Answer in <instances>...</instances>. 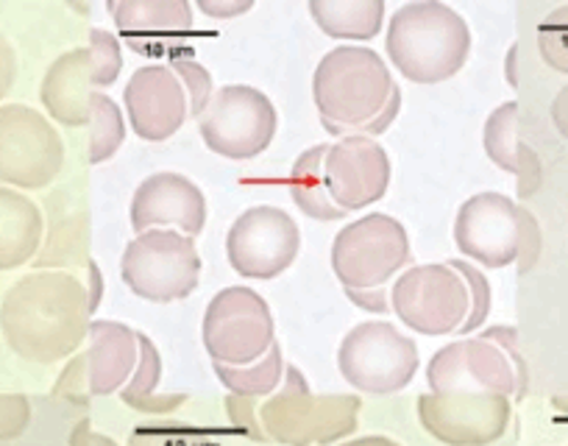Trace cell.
<instances>
[{
    "instance_id": "obj_1",
    "label": "cell",
    "mask_w": 568,
    "mask_h": 446,
    "mask_svg": "<svg viewBox=\"0 0 568 446\" xmlns=\"http://www.w3.org/2000/svg\"><path fill=\"white\" fill-rule=\"evenodd\" d=\"M90 291L70 271H34L7 287L0 304L3 341L18 357L53 366L87 344Z\"/></svg>"
},
{
    "instance_id": "obj_2",
    "label": "cell",
    "mask_w": 568,
    "mask_h": 446,
    "mask_svg": "<svg viewBox=\"0 0 568 446\" xmlns=\"http://www.w3.org/2000/svg\"><path fill=\"white\" fill-rule=\"evenodd\" d=\"M321 126L335 138H376L402 109V90L390 68L365 45H341L326 53L313 75Z\"/></svg>"
},
{
    "instance_id": "obj_3",
    "label": "cell",
    "mask_w": 568,
    "mask_h": 446,
    "mask_svg": "<svg viewBox=\"0 0 568 446\" xmlns=\"http://www.w3.org/2000/svg\"><path fill=\"white\" fill-rule=\"evenodd\" d=\"M387 57L413 84L455 79L471 53V31L460 12L440 0H415L387 23Z\"/></svg>"
},
{
    "instance_id": "obj_4",
    "label": "cell",
    "mask_w": 568,
    "mask_h": 446,
    "mask_svg": "<svg viewBox=\"0 0 568 446\" xmlns=\"http://www.w3.org/2000/svg\"><path fill=\"white\" fill-rule=\"evenodd\" d=\"M426 383L433 394L485 391L521 402L529 388V372L518 349V332L513 326H488L477 338L444 346L426 366Z\"/></svg>"
},
{
    "instance_id": "obj_5",
    "label": "cell",
    "mask_w": 568,
    "mask_h": 446,
    "mask_svg": "<svg viewBox=\"0 0 568 446\" xmlns=\"http://www.w3.org/2000/svg\"><path fill=\"white\" fill-rule=\"evenodd\" d=\"M363 399L354 394H313L307 377L287 366L282 391L262 402L260 422L282 446H329L359 427Z\"/></svg>"
},
{
    "instance_id": "obj_6",
    "label": "cell",
    "mask_w": 568,
    "mask_h": 446,
    "mask_svg": "<svg viewBox=\"0 0 568 446\" xmlns=\"http://www.w3.org/2000/svg\"><path fill=\"white\" fill-rule=\"evenodd\" d=\"M409 263V237L402 221L371 212L337 232L332 243V271L348 298L379 296Z\"/></svg>"
},
{
    "instance_id": "obj_7",
    "label": "cell",
    "mask_w": 568,
    "mask_h": 446,
    "mask_svg": "<svg viewBox=\"0 0 568 446\" xmlns=\"http://www.w3.org/2000/svg\"><path fill=\"white\" fill-rule=\"evenodd\" d=\"M123 70L118 37L103 29L90 31V45L62 53L42 79L40 98L48 115L68 129L90 123L92 87H112Z\"/></svg>"
},
{
    "instance_id": "obj_8",
    "label": "cell",
    "mask_w": 568,
    "mask_h": 446,
    "mask_svg": "<svg viewBox=\"0 0 568 446\" xmlns=\"http://www.w3.org/2000/svg\"><path fill=\"white\" fill-rule=\"evenodd\" d=\"M120 280L134 296L149 302H182L201 280L195 237L176 230H151L136 235L120 257Z\"/></svg>"
},
{
    "instance_id": "obj_9",
    "label": "cell",
    "mask_w": 568,
    "mask_h": 446,
    "mask_svg": "<svg viewBox=\"0 0 568 446\" xmlns=\"http://www.w3.org/2000/svg\"><path fill=\"white\" fill-rule=\"evenodd\" d=\"M337 368L352 388L390 396L418 374V346L387 321H363L341 341Z\"/></svg>"
},
{
    "instance_id": "obj_10",
    "label": "cell",
    "mask_w": 568,
    "mask_h": 446,
    "mask_svg": "<svg viewBox=\"0 0 568 446\" xmlns=\"http://www.w3.org/2000/svg\"><path fill=\"white\" fill-rule=\"evenodd\" d=\"M390 307L407 330L440 338L463 330L471 313V291L449 263L415 265L393 282Z\"/></svg>"
},
{
    "instance_id": "obj_11",
    "label": "cell",
    "mask_w": 568,
    "mask_h": 446,
    "mask_svg": "<svg viewBox=\"0 0 568 446\" xmlns=\"http://www.w3.org/2000/svg\"><path fill=\"white\" fill-rule=\"evenodd\" d=\"M201 332L212 363L223 366H251L276 344L271 307L260 293L243 285L215 293L206 304Z\"/></svg>"
},
{
    "instance_id": "obj_12",
    "label": "cell",
    "mask_w": 568,
    "mask_h": 446,
    "mask_svg": "<svg viewBox=\"0 0 568 446\" xmlns=\"http://www.w3.org/2000/svg\"><path fill=\"white\" fill-rule=\"evenodd\" d=\"M140 363V332L120 321H92L87 349L64 366L53 394L73 405L123 391Z\"/></svg>"
},
{
    "instance_id": "obj_13",
    "label": "cell",
    "mask_w": 568,
    "mask_h": 446,
    "mask_svg": "<svg viewBox=\"0 0 568 446\" xmlns=\"http://www.w3.org/2000/svg\"><path fill=\"white\" fill-rule=\"evenodd\" d=\"M278 115L271 98L248 84H226L215 92L199 132L206 149L226 160H254L273 143Z\"/></svg>"
},
{
    "instance_id": "obj_14",
    "label": "cell",
    "mask_w": 568,
    "mask_h": 446,
    "mask_svg": "<svg viewBox=\"0 0 568 446\" xmlns=\"http://www.w3.org/2000/svg\"><path fill=\"white\" fill-rule=\"evenodd\" d=\"M64 143L48 118L26 103L0 109V179L7 187L42 190L62 173Z\"/></svg>"
},
{
    "instance_id": "obj_15",
    "label": "cell",
    "mask_w": 568,
    "mask_h": 446,
    "mask_svg": "<svg viewBox=\"0 0 568 446\" xmlns=\"http://www.w3.org/2000/svg\"><path fill=\"white\" fill-rule=\"evenodd\" d=\"M513 418V399L485 391L420 394L418 422L444 446H490L505 438Z\"/></svg>"
},
{
    "instance_id": "obj_16",
    "label": "cell",
    "mask_w": 568,
    "mask_h": 446,
    "mask_svg": "<svg viewBox=\"0 0 568 446\" xmlns=\"http://www.w3.org/2000/svg\"><path fill=\"white\" fill-rule=\"evenodd\" d=\"M302 252V232L284 210L251 206L226 235L229 265L245 280H276Z\"/></svg>"
},
{
    "instance_id": "obj_17",
    "label": "cell",
    "mask_w": 568,
    "mask_h": 446,
    "mask_svg": "<svg viewBox=\"0 0 568 446\" xmlns=\"http://www.w3.org/2000/svg\"><path fill=\"white\" fill-rule=\"evenodd\" d=\"M521 206L505 193H477L457 210L455 243L483 268L499 271L518 263L521 252Z\"/></svg>"
},
{
    "instance_id": "obj_18",
    "label": "cell",
    "mask_w": 568,
    "mask_h": 446,
    "mask_svg": "<svg viewBox=\"0 0 568 446\" xmlns=\"http://www.w3.org/2000/svg\"><path fill=\"white\" fill-rule=\"evenodd\" d=\"M131 129L145 143L173 138L190 118V92L171 64H145L134 70L123 90Z\"/></svg>"
},
{
    "instance_id": "obj_19",
    "label": "cell",
    "mask_w": 568,
    "mask_h": 446,
    "mask_svg": "<svg viewBox=\"0 0 568 446\" xmlns=\"http://www.w3.org/2000/svg\"><path fill=\"white\" fill-rule=\"evenodd\" d=\"M390 156L374 138H343L329 145L324 182L343 212H357L379 201L390 187Z\"/></svg>"
},
{
    "instance_id": "obj_20",
    "label": "cell",
    "mask_w": 568,
    "mask_h": 446,
    "mask_svg": "<svg viewBox=\"0 0 568 446\" xmlns=\"http://www.w3.org/2000/svg\"><path fill=\"white\" fill-rule=\"evenodd\" d=\"M125 45L142 57H182L187 37L193 34V7L187 0H109Z\"/></svg>"
},
{
    "instance_id": "obj_21",
    "label": "cell",
    "mask_w": 568,
    "mask_h": 446,
    "mask_svg": "<svg viewBox=\"0 0 568 446\" xmlns=\"http://www.w3.org/2000/svg\"><path fill=\"white\" fill-rule=\"evenodd\" d=\"M129 221L136 235L176 226L182 235L199 237L206 223V199L199 184L190 182L187 176L162 171L134 190Z\"/></svg>"
},
{
    "instance_id": "obj_22",
    "label": "cell",
    "mask_w": 568,
    "mask_h": 446,
    "mask_svg": "<svg viewBox=\"0 0 568 446\" xmlns=\"http://www.w3.org/2000/svg\"><path fill=\"white\" fill-rule=\"evenodd\" d=\"M90 210L73 187L53 190L45 201V243L34 260L42 271L90 268Z\"/></svg>"
},
{
    "instance_id": "obj_23",
    "label": "cell",
    "mask_w": 568,
    "mask_h": 446,
    "mask_svg": "<svg viewBox=\"0 0 568 446\" xmlns=\"http://www.w3.org/2000/svg\"><path fill=\"white\" fill-rule=\"evenodd\" d=\"M518 123H521V115H518L516 101L496 107L485 121L483 145L496 168L516 176L518 199L527 201L544 184V165H540V156L535 154L532 145L524 143Z\"/></svg>"
},
{
    "instance_id": "obj_24",
    "label": "cell",
    "mask_w": 568,
    "mask_h": 446,
    "mask_svg": "<svg viewBox=\"0 0 568 446\" xmlns=\"http://www.w3.org/2000/svg\"><path fill=\"white\" fill-rule=\"evenodd\" d=\"M45 243V215L29 195L0 190V271L31 263Z\"/></svg>"
},
{
    "instance_id": "obj_25",
    "label": "cell",
    "mask_w": 568,
    "mask_h": 446,
    "mask_svg": "<svg viewBox=\"0 0 568 446\" xmlns=\"http://www.w3.org/2000/svg\"><path fill=\"white\" fill-rule=\"evenodd\" d=\"M310 14L326 37L374 40L385 23L382 0H310Z\"/></svg>"
},
{
    "instance_id": "obj_26",
    "label": "cell",
    "mask_w": 568,
    "mask_h": 446,
    "mask_svg": "<svg viewBox=\"0 0 568 446\" xmlns=\"http://www.w3.org/2000/svg\"><path fill=\"white\" fill-rule=\"evenodd\" d=\"M329 145H313L304 154H298V160L293 162L291 171V199L298 210L307 217L321 223L329 221H343L348 212H343L341 206L332 201L329 190L324 182V160Z\"/></svg>"
},
{
    "instance_id": "obj_27",
    "label": "cell",
    "mask_w": 568,
    "mask_h": 446,
    "mask_svg": "<svg viewBox=\"0 0 568 446\" xmlns=\"http://www.w3.org/2000/svg\"><path fill=\"white\" fill-rule=\"evenodd\" d=\"M162 379V357L160 349L154 346V341L149 335L140 332V363H136L134 374L125 383V388L120 391V399L125 407L140 413H171L176 407H182L187 402V394H156V385Z\"/></svg>"
},
{
    "instance_id": "obj_28",
    "label": "cell",
    "mask_w": 568,
    "mask_h": 446,
    "mask_svg": "<svg viewBox=\"0 0 568 446\" xmlns=\"http://www.w3.org/2000/svg\"><path fill=\"white\" fill-rule=\"evenodd\" d=\"M212 368H215L217 379L234 396H248V399L273 394L284 383V374H287L278 341L271 346V352L262 361L251 363V366H223V363H212Z\"/></svg>"
},
{
    "instance_id": "obj_29",
    "label": "cell",
    "mask_w": 568,
    "mask_h": 446,
    "mask_svg": "<svg viewBox=\"0 0 568 446\" xmlns=\"http://www.w3.org/2000/svg\"><path fill=\"white\" fill-rule=\"evenodd\" d=\"M87 129H90V165H101V162L112 160L125 140V121L120 107L106 92L92 95V112Z\"/></svg>"
},
{
    "instance_id": "obj_30",
    "label": "cell",
    "mask_w": 568,
    "mask_h": 446,
    "mask_svg": "<svg viewBox=\"0 0 568 446\" xmlns=\"http://www.w3.org/2000/svg\"><path fill=\"white\" fill-rule=\"evenodd\" d=\"M129 446H221L210 433L190 424H142L129 435Z\"/></svg>"
},
{
    "instance_id": "obj_31",
    "label": "cell",
    "mask_w": 568,
    "mask_h": 446,
    "mask_svg": "<svg viewBox=\"0 0 568 446\" xmlns=\"http://www.w3.org/2000/svg\"><path fill=\"white\" fill-rule=\"evenodd\" d=\"M538 51L551 70L568 75V7L549 12L538 26Z\"/></svg>"
},
{
    "instance_id": "obj_32",
    "label": "cell",
    "mask_w": 568,
    "mask_h": 446,
    "mask_svg": "<svg viewBox=\"0 0 568 446\" xmlns=\"http://www.w3.org/2000/svg\"><path fill=\"white\" fill-rule=\"evenodd\" d=\"M452 268L468 282V291H471V313H468V321L463 324L460 335H468V332L479 330L485 324V318L490 315V304H494V296H490V282L488 276L479 268H474L466 260H449Z\"/></svg>"
},
{
    "instance_id": "obj_33",
    "label": "cell",
    "mask_w": 568,
    "mask_h": 446,
    "mask_svg": "<svg viewBox=\"0 0 568 446\" xmlns=\"http://www.w3.org/2000/svg\"><path fill=\"white\" fill-rule=\"evenodd\" d=\"M171 68L182 75L184 87L190 92V115L201 118L206 112V107L212 103L215 98V90H212V75L206 73L204 64L195 62L193 57H176L171 59Z\"/></svg>"
},
{
    "instance_id": "obj_34",
    "label": "cell",
    "mask_w": 568,
    "mask_h": 446,
    "mask_svg": "<svg viewBox=\"0 0 568 446\" xmlns=\"http://www.w3.org/2000/svg\"><path fill=\"white\" fill-rule=\"evenodd\" d=\"M31 422V402L23 394L0 396V435L3 440L20 438Z\"/></svg>"
},
{
    "instance_id": "obj_35",
    "label": "cell",
    "mask_w": 568,
    "mask_h": 446,
    "mask_svg": "<svg viewBox=\"0 0 568 446\" xmlns=\"http://www.w3.org/2000/svg\"><path fill=\"white\" fill-rule=\"evenodd\" d=\"M521 221H524V232H521V252H518V271H521V274H529L540 257L544 237H540L538 221H535V215L527 210V206H521Z\"/></svg>"
},
{
    "instance_id": "obj_36",
    "label": "cell",
    "mask_w": 568,
    "mask_h": 446,
    "mask_svg": "<svg viewBox=\"0 0 568 446\" xmlns=\"http://www.w3.org/2000/svg\"><path fill=\"white\" fill-rule=\"evenodd\" d=\"M226 410H229V418L234 422V427L245 429V433L251 435V438L256 440H271L265 435V429H262V422L260 416H256V402L248 399V396H229L226 399Z\"/></svg>"
},
{
    "instance_id": "obj_37",
    "label": "cell",
    "mask_w": 568,
    "mask_h": 446,
    "mask_svg": "<svg viewBox=\"0 0 568 446\" xmlns=\"http://www.w3.org/2000/svg\"><path fill=\"white\" fill-rule=\"evenodd\" d=\"M195 9L206 14V18H215V20H226V18H237V14H245L254 9L251 0H195Z\"/></svg>"
},
{
    "instance_id": "obj_38",
    "label": "cell",
    "mask_w": 568,
    "mask_h": 446,
    "mask_svg": "<svg viewBox=\"0 0 568 446\" xmlns=\"http://www.w3.org/2000/svg\"><path fill=\"white\" fill-rule=\"evenodd\" d=\"M70 446H118V440H112L109 435L95 433L90 427V422H79L70 433Z\"/></svg>"
},
{
    "instance_id": "obj_39",
    "label": "cell",
    "mask_w": 568,
    "mask_h": 446,
    "mask_svg": "<svg viewBox=\"0 0 568 446\" xmlns=\"http://www.w3.org/2000/svg\"><path fill=\"white\" fill-rule=\"evenodd\" d=\"M551 121H555L557 132L568 140V84L551 101Z\"/></svg>"
},
{
    "instance_id": "obj_40",
    "label": "cell",
    "mask_w": 568,
    "mask_h": 446,
    "mask_svg": "<svg viewBox=\"0 0 568 446\" xmlns=\"http://www.w3.org/2000/svg\"><path fill=\"white\" fill-rule=\"evenodd\" d=\"M87 280H90V285H87V291H90V307L92 313H95L103 296V276H101V268L95 265V260H92L90 268H87Z\"/></svg>"
},
{
    "instance_id": "obj_41",
    "label": "cell",
    "mask_w": 568,
    "mask_h": 446,
    "mask_svg": "<svg viewBox=\"0 0 568 446\" xmlns=\"http://www.w3.org/2000/svg\"><path fill=\"white\" fill-rule=\"evenodd\" d=\"M341 446H402V444L393 438H387V435H365V438L346 440V444H341Z\"/></svg>"
},
{
    "instance_id": "obj_42",
    "label": "cell",
    "mask_w": 568,
    "mask_h": 446,
    "mask_svg": "<svg viewBox=\"0 0 568 446\" xmlns=\"http://www.w3.org/2000/svg\"><path fill=\"white\" fill-rule=\"evenodd\" d=\"M557 410H568V399H555Z\"/></svg>"
}]
</instances>
